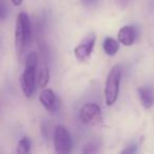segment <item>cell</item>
Returning a JSON list of instances; mask_svg holds the SVG:
<instances>
[{
  "mask_svg": "<svg viewBox=\"0 0 154 154\" xmlns=\"http://www.w3.org/2000/svg\"><path fill=\"white\" fill-rule=\"evenodd\" d=\"M31 20L24 12H20L16 18L15 26V50L18 60H21L31 40Z\"/></svg>",
  "mask_w": 154,
  "mask_h": 154,
  "instance_id": "cell-1",
  "label": "cell"
},
{
  "mask_svg": "<svg viewBox=\"0 0 154 154\" xmlns=\"http://www.w3.org/2000/svg\"><path fill=\"white\" fill-rule=\"evenodd\" d=\"M38 64V56L32 52L26 56V68L20 77V86L26 98H32L36 91V71Z\"/></svg>",
  "mask_w": 154,
  "mask_h": 154,
  "instance_id": "cell-2",
  "label": "cell"
},
{
  "mask_svg": "<svg viewBox=\"0 0 154 154\" xmlns=\"http://www.w3.org/2000/svg\"><path fill=\"white\" fill-rule=\"evenodd\" d=\"M120 78H122V69L118 64H116L108 73L105 85V100L106 105L109 107L113 106L118 98Z\"/></svg>",
  "mask_w": 154,
  "mask_h": 154,
  "instance_id": "cell-3",
  "label": "cell"
},
{
  "mask_svg": "<svg viewBox=\"0 0 154 154\" xmlns=\"http://www.w3.org/2000/svg\"><path fill=\"white\" fill-rule=\"evenodd\" d=\"M79 119L82 124L89 127L100 125L103 122L100 107L95 103H87L79 110Z\"/></svg>",
  "mask_w": 154,
  "mask_h": 154,
  "instance_id": "cell-4",
  "label": "cell"
},
{
  "mask_svg": "<svg viewBox=\"0 0 154 154\" xmlns=\"http://www.w3.org/2000/svg\"><path fill=\"white\" fill-rule=\"evenodd\" d=\"M54 148L59 154H66L72 151L73 143L68 129L62 125H58L54 129L53 134Z\"/></svg>",
  "mask_w": 154,
  "mask_h": 154,
  "instance_id": "cell-5",
  "label": "cell"
},
{
  "mask_svg": "<svg viewBox=\"0 0 154 154\" xmlns=\"http://www.w3.org/2000/svg\"><path fill=\"white\" fill-rule=\"evenodd\" d=\"M96 42V35L95 33H90L87 35L78 45L74 48V56L78 61L86 62L90 59L92 52L94 50Z\"/></svg>",
  "mask_w": 154,
  "mask_h": 154,
  "instance_id": "cell-6",
  "label": "cell"
},
{
  "mask_svg": "<svg viewBox=\"0 0 154 154\" xmlns=\"http://www.w3.org/2000/svg\"><path fill=\"white\" fill-rule=\"evenodd\" d=\"M39 100L42 107L51 113H57L60 108V99L51 89H43L39 95Z\"/></svg>",
  "mask_w": 154,
  "mask_h": 154,
  "instance_id": "cell-7",
  "label": "cell"
},
{
  "mask_svg": "<svg viewBox=\"0 0 154 154\" xmlns=\"http://www.w3.org/2000/svg\"><path fill=\"white\" fill-rule=\"evenodd\" d=\"M137 38V29L135 26L129 24L125 26L118 31L117 39L118 42L124 45L125 47H131Z\"/></svg>",
  "mask_w": 154,
  "mask_h": 154,
  "instance_id": "cell-8",
  "label": "cell"
},
{
  "mask_svg": "<svg viewBox=\"0 0 154 154\" xmlns=\"http://www.w3.org/2000/svg\"><path fill=\"white\" fill-rule=\"evenodd\" d=\"M141 105L145 109H150L154 103V92L150 87H140L137 89Z\"/></svg>",
  "mask_w": 154,
  "mask_h": 154,
  "instance_id": "cell-9",
  "label": "cell"
},
{
  "mask_svg": "<svg viewBox=\"0 0 154 154\" xmlns=\"http://www.w3.org/2000/svg\"><path fill=\"white\" fill-rule=\"evenodd\" d=\"M103 49L108 56H114L119 50V42L112 37H106L103 42Z\"/></svg>",
  "mask_w": 154,
  "mask_h": 154,
  "instance_id": "cell-10",
  "label": "cell"
},
{
  "mask_svg": "<svg viewBox=\"0 0 154 154\" xmlns=\"http://www.w3.org/2000/svg\"><path fill=\"white\" fill-rule=\"evenodd\" d=\"M37 82L40 88H45L50 82V69L47 63H41L39 66V71L37 73Z\"/></svg>",
  "mask_w": 154,
  "mask_h": 154,
  "instance_id": "cell-11",
  "label": "cell"
},
{
  "mask_svg": "<svg viewBox=\"0 0 154 154\" xmlns=\"http://www.w3.org/2000/svg\"><path fill=\"white\" fill-rule=\"evenodd\" d=\"M31 150V140L28 137H22L19 139L17 143V153L19 154H26Z\"/></svg>",
  "mask_w": 154,
  "mask_h": 154,
  "instance_id": "cell-12",
  "label": "cell"
},
{
  "mask_svg": "<svg viewBox=\"0 0 154 154\" xmlns=\"http://www.w3.org/2000/svg\"><path fill=\"white\" fill-rule=\"evenodd\" d=\"M99 147H100V141L97 139H93L85 145L82 153H96L99 151Z\"/></svg>",
  "mask_w": 154,
  "mask_h": 154,
  "instance_id": "cell-13",
  "label": "cell"
},
{
  "mask_svg": "<svg viewBox=\"0 0 154 154\" xmlns=\"http://www.w3.org/2000/svg\"><path fill=\"white\" fill-rule=\"evenodd\" d=\"M8 17V8L5 5V1L0 0V21L5 20Z\"/></svg>",
  "mask_w": 154,
  "mask_h": 154,
  "instance_id": "cell-14",
  "label": "cell"
},
{
  "mask_svg": "<svg viewBox=\"0 0 154 154\" xmlns=\"http://www.w3.org/2000/svg\"><path fill=\"white\" fill-rule=\"evenodd\" d=\"M137 151V146L136 145H131L129 147H127L126 149H124L122 151V154H131V153H135Z\"/></svg>",
  "mask_w": 154,
  "mask_h": 154,
  "instance_id": "cell-15",
  "label": "cell"
},
{
  "mask_svg": "<svg viewBox=\"0 0 154 154\" xmlns=\"http://www.w3.org/2000/svg\"><path fill=\"white\" fill-rule=\"evenodd\" d=\"M116 3L120 9H126L129 3V0H116Z\"/></svg>",
  "mask_w": 154,
  "mask_h": 154,
  "instance_id": "cell-16",
  "label": "cell"
},
{
  "mask_svg": "<svg viewBox=\"0 0 154 154\" xmlns=\"http://www.w3.org/2000/svg\"><path fill=\"white\" fill-rule=\"evenodd\" d=\"M12 3H13L14 5H16V7H18V5H20L22 3V1L23 0H11Z\"/></svg>",
  "mask_w": 154,
  "mask_h": 154,
  "instance_id": "cell-17",
  "label": "cell"
},
{
  "mask_svg": "<svg viewBox=\"0 0 154 154\" xmlns=\"http://www.w3.org/2000/svg\"><path fill=\"white\" fill-rule=\"evenodd\" d=\"M84 1H90L89 3H93L95 1V0H84Z\"/></svg>",
  "mask_w": 154,
  "mask_h": 154,
  "instance_id": "cell-18",
  "label": "cell"
}]
</instances>
